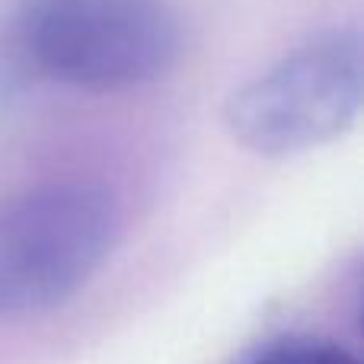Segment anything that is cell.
Masks as SVG:
<instances>
[{
  "mask_svg": "<svg viewBox=\"0 0 364 364\" xmlns=\"http://www.w3.org/2000/svg\"><path fill=\"white\" fill-rule=\"evenodd\" d=\"M13 42L45 80L122 93L176 68L182 19L170 0H23Z\"/></svg>",
  "mask_w": 364,
  "mask_h": 364,
  "instance_id": "1",
  "label": "cell"
},
{
  "mask_svg": "<svg viewBox=\"0 0 364 364\" xmlns=\"http://www.w3.org/2000/svg\"><path fill=\"white\" fill-rule=\"evenodd\" d=\"M122 233L119 198L100 182L64 179L0 205V320H23L80 294Z\"/></svg>",
  "mask_w": 364,
  "mask_h": 364,
  "instance_id": "2",
  "label": "cell"
},
{
  "mask_svg": "<svg viewBox=\"0 0 364 364\" xmlns=\"http://www.w3.org/2000/svg\"><path fill=\"white\" fill-rule=\"evenodd\" d=\"M364 102V36L358 26H326L256 77L224 106L227 132L265 160H288L346 134Z\"/></svg>",
  "mask_w": 364,
  "mask_h": 364,
  "instance_id": "3",
  "label": "cell"
},
{
  "mask_svg": "<svg viewBox=\"0 0 364 364\" xmlns=\"http://www.w3.org/2000/svg\"><path fill=\"white\" fill-rule=\"evenodd\" d=\"M246 364H358L339 342L320 336H284L259 348Z\"/></svg>",
  "mask_w": 364,
  "mask_h": 364,
  "instance_id": "4",
  "label": "cell"
}]
</instances>
